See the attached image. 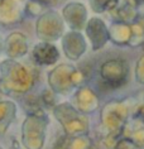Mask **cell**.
I'll use <instances>...</instances> for the list:
<instances>
[{
  "label": "cell",
  "mask_w": 144,
  "mask_h": 149,
  "mask_svg": "<svg viewBox=\"0 0 144 149\" xmlns=\"http://www.w3.org/2000/svg\"><path fill=\"white\" fill-rule=\"evenodd\" d=\"M9 149H20V145H19V143H18L17 139H13V141H12V144H10V148H9Z\"/></svg>",
  "instance_id": "2"
},
{
  "label": "cell",
  "mask_w": 144,
  "mask_h": 149,
  "mask_svg": "<svg viewBox=\"0 0 144 149\" xmlns=\"http://www.w3.org/2000/svg\"><path fill=\"white\" fill-rule=\"evenodd\" d=\"M0 149H3V148H1V147H0Z\"/></svg>",
  "instance_id": "3"
},
{
  "label": "cell",
  "mask_w": 144,
  "mask_h": 149,
  "mask_svg": "<svg viewBox=\"0 0 144 149\" xmlns=\"http://www.w3.org/2000/svg\"><path fill=\"white\" fill-rule=\"evenodd\" d=\"M33 56H34V59L38 63L48 65V63H52L57 59L58 52L53 46H49V44H39V46H37L34 48Z\"/></svg>",
  "instance_id": "1"
}]
</instances>
